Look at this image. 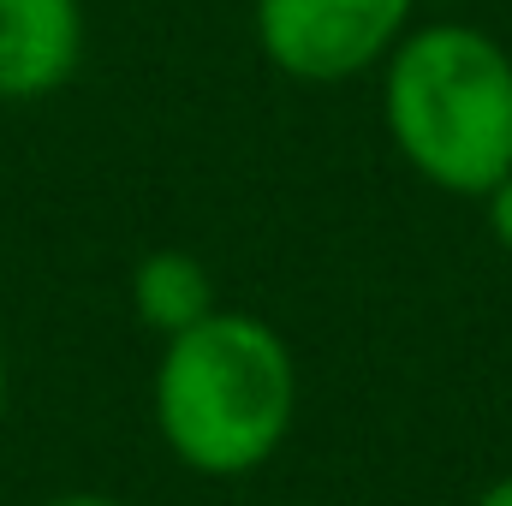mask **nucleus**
Instances as JSON below:
<instances>
[{
  "instance_id": "obj_1",
  "label": "nucleus",
  "mask_w": 512,
  "mask_h": 506,
  "mask_svg": "<svg viewBox=\"0 0 512 506\" xmlns=\"http://www.w3.org/2000/svg\"><path fill=\"white\" fill-rule=\"evenodd\" d=\"M298 370L286 340L245 310H209L167 334L155 364V429L167 453L203 477L268 465L292 429Z\"/></svg>"
},
{
  "instance_id": "obj_2",
  "label": "nucleus",
  "mask_w": 512,
  "mask_h": 506,
  "mask_svg": "<svg viewBox=\"0 0 512 506\" xmlns=\"http://www.w3.org/2000/svg\"><path fill=\"white\" fill-rule=\"evenodd\" d=\"M382 114L429 185L489 197L512 173V54L477 24L435 18L387 48Z\"/></svg>"
},
{
  "instance_id": "obj_3",
  "label": "nucleus",
  "mask_w": 512,
  "mask_h": 506,
  "mask_svg": "<svg viewBox=\"0 0 512 506\" xmlns=\"http://www.w3.org/2000/svg\"><path fill=\"white\" fill-rule=\"evenodd\" d=\"M417 0H256V48L298 84H340L387 60Z\"/></svg>"
},
{
  "instance_id": "obj_4",
  "label": "nucleus",
  "mask_w": 512,
  "mask_h": 506,
  "mask_svg": "<svg viewBox=\"0 0 512 506\" xmlns=\"http://www.w3.org/2000/svg\"><path fill=\"white\" fill-rule=\"evenodd\" d=\"M84 60L78 0H0V102H42Z\"/></svg>"
},
{
  "instance_id": "obj_5",
  "label": "nucleus",
  "mask_w": 512,
  "mask_h": 506,
  "mask_svg": "<svg viewBox=\"0 0 512 506\" xmlns=\"http://www.w3.org/2000/svg\"><path fill=\"white\" fill-rule=\"evenodd\" d=\"M131 310L149 334H179L215 310V280L191 251H149L131 268Z\"/></svg>"
},
{
  "instance_id": "obj_6",
  "label": "nucleus",
  "mask_w": 512,
  "mask_h": 506,
  "mask_svg": "<svg viewBox=\"0 0 512 506\" xmlns=\"http://www.w3.org/2000/svg\"><path fill=\"white\" fill-rule=\"evenodd\" d=\"M489 233H495V239L512 251V173L495 185V191H489Z\"/></svg>"
},
{
  "instance_id": "obj_7",
  "label": "nucleus",
  "mask_w": 512,
  "mask_h": 506,
  "mask_svg": "<svg viewBox=\"0 0 512 506\" xmlns=\"http://www.w3.org/2000/svg\"><path fill=\"white\" fill-rule=\"evenodd\" d=\"M36 506H126V501H114V495H48Z\"/></svg>"
},
{
  "instance_id": "obj_8",
  "label": "nucleus",
  "mask_w": 512,
  "mask_h": 506,
  "mask_svg": "<svg viewBox=\"0 0 512 506\" xmlns=\"http://www.w3.org/2000/svg\"><path fill=\"white\" fill-rule=\"evenodd\" d=\"M477 506H512V477H501V483H489V489L477 495Z\"/></svg>"
},
{
  "instance_id": "obj_9",
  "label": "nucleus",
  "mask_w": 512,
  "mask_h": 506,
  "mask_svg": "<svg viewBox=\"0 0 512 506\" xmlns=\"http://www.w3.org/2000/svg\"><path fill=\"white\" fill-rule=\"evenodd\" d=\"M6 387H12V370H6V346H0V417H6Z\"/></svg>"
},
{
  "instance_id": "obj_10",
  "label": "nucleus",
  "mask_w": 512,
  "mask_h": 506,
  "mask_svg": "<svg viewBox=\"0 0 512 506\" xmlns=\"http://www.w3.org/2000/svg\"><path fill=\"white\" fill-rule=\"evenodd\" d=\"M429 6H459V0H429Z\"/></svg>"
}]
</instances>
